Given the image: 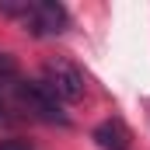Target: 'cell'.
<instances>
[{
  "mask_svg": "<svg viewBox=\"0 0 150 150\" xmlns=\"http://www.w3.org/2000/svg\"><path fill=\"white\" fill-rule=\"evenodd\" d=\"M45 91L56 98V101H80L84 98V74L77 70L70 59H49L45 63Z\"/></svg>",
  "mask_w": 150,
  "mask_h": 150,
  "instance_id": "1",
  "label": "cell"
},
{
  "mask_svg": "<svg viewBox=\"0 0 150 150\" xmlns=\"http://www.w3.org/2000/svg\"><path fill=\"white\" fill-rule=\"evenodd\" d=\"M21 21H25V28H28L32 35L45 38V35H59V32H67L70 14H67V7L56 4V0H32L28 14H25Z\"/></svg>",
  "mask_w": 150,
  "mask_h": 150,
  "instance_id": "2",
  "label": "cell"
},
{
  "mask_svg": "<svg viewBox=\"0 0 150 150\" xmlns=\"http://www.w3.org/2000/svg\"><path fill=\"white\" fill-rule=\"evenodd\" d=\"M18 77V67H14V59L7 56V52H0V80H14Z\"/></svg>",
  "mask_w": 150,
  "mask_h": 150,
  "instance_id": "5",
  "label": "cell"
},
{
  "mask_svg": "<svg viewBox=\"0 0 150 150\" xmlns=\"http://www.w3.org/2000/svg\"><path fill=\"white\" fill-rule=\"evenodd\" d=\"M0 112H4V108H0Z\"/></svg>",
  "mask_w": 150,
  "mask_h": 150,
  "instance_id": "7",
  "label": "cell"
},
{
  "mask_svg": "<svg viewBox=\"0 0 150 150\" xmlns=\"http://www.w3.org/2000/svg\"><path fill=\"white\" fill-rule=\"evenodd\" d=\"M0 150H28V147L18 143V140H7V143H0Z\"/></svg>",
  "mask_w": 150,
  "mask_h": 150,
  "instance_id": "6",
  "label": "cell"
},
{
  "mask_svg": "<svg viewBox=\"0 0 150 150\" xmlns=\"http://www.w3.org/2000/svg\"><path fill=\"white\" fill-rule=\"evenodd\" d=\"M18 98H21V105L28 108V112L35 115V119H42V122H56V126H67L70 119H67V112L59 108V101L45 91V84H18Z\"/></svg>",
  "mask_w": 150,
  "mask_h": 150,
  "instance_id": "3",
  "label": "cell"
},
{
  "mask_svg": "<svg viewBox=\"0 0 150 150\" xmlns=\"http://www.w3.org/2000/svg\"><path fill=\"white\" fill-rule=\"evenodd\" d=\"M94 140H98L101 150H129L133 133H129V126H126L119 115H112V119H105V122L94 129Z\"/></svg>",
  "mask_w": 150,
  "mask_h": 150,
  "instance_id": "4",
  "label": "cell"
}]
</instances>
